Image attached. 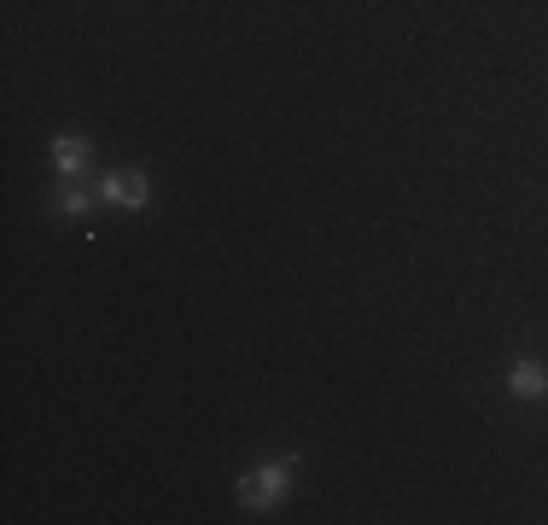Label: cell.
<instances>
[{"instance_id": "277c9868", "label": "cell", "mask_w": 548, "mask_h": 525, "mask_svg": "<svg viewBox=\"0 0 548 525\" xmlns=\"http://www.w3.org/2000/svg\"><path fill=\"white\" fill-rule=\"evenodd\" d=\"M53 164H59V175H70V181H76V175L88 170V140L59 135V140H53Z\"/></svg>"}, {"instance_id": "6da1fadb", "label": "cell", "mask_w": 548, "mask_h": 525, "mask_svg": "<svg viewBox=\"0 0 548 525\" xmlns=\"http://www.w3.org/2000/svg\"><path fill=\"white\" fill-rule=\"evenodd\" d=\"M286 479H292V461H263V467L251 473V485L240 490V502H245V508H280Z\"/></svg>"}, {"instance_id": "5b68a950", "label": "cell", "mask_w": 548, "mask_h": 525, "mask_svg": "<svg viewBox=\"0 0 548 525\" xmlns=\"http://www.w3.org/2000/svg\"><path fill=\"white\" fill-rule=\"evenodd\" d=\"M59 210H65V216H88V210H94V193H88V187H65V193H59Z\"/></svg>"}, {"instance_id": "3957f363", "label": "cell", "mask_w": 548, "mask_h": 525, "mask_svg": "<svg viewBox=\"0 0 548 525\" xmlns=\"http://www.w3.org/2000/svg\"><path fill=\"white\" fill-rule=\"evenodd\" d=\"M508 391L514 397H548V368L537 356H519L514 368H508Z\"/></svg>"}, {"instance_id": "7a4b0ae2", "label": "cell", "mask_w": 548, "mask_h": 525, "mask_svg": "<svg viewBox=\"0 0 548 525\" xmlns=\"http://www.w3.org/2000/svg\"><path fill=\"white\" fill-rule=\"evenodd\" d=\"M100 199H105V205H129V210H140V205H146V175H140V170H129V175H105V181H100Z\"/></svg>"}]
</instances>
